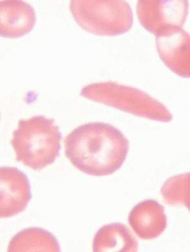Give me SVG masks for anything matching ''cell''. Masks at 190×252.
Here are the masks:
<instances>
[{
	"label": "cell",
	"instance_id": "1",
	"mask_svg": "<svg viewBox=\"0 0 190 252\" xmlns=\"http://www.w3.org/2000/svg\"><path fill=\"white\" fill-rule=\"evenodd\" d=\"M66 157L81 172L92 176L112 175L122 167L129 141L109 124L93 122L73 129L64 140Z\"/></svg>",
	"mask_w": 190,
	"mask_h": 252
},
{
	"label": "cell",
	"instance_id": "2",
	"mask_svg": "<svg viewBox=\"0 0 190 252\" xmlns=\"http://www.w3.org/2000/svg\"><path fill=\"white\" fill-rule=\"evenodd\" d=\"M54 122L42 116L19 122L11 141L17 161L34 170H42L55 162L63 135Z\"/></svg>",
	"mask_w": 190,
	"mask_h": 252
},
{
	"label": "cell",
	"instance_id": "3",
	"mask_svg": "<svg viewBox=\"0 0 190 252\" xmlns=\"http://www.w3.org/2000/svg\"><path fill=\"white\" fill-rule=\"evenodd\" d=\"M80 95L138 117L161 122H169L172 119V114L166 106L132 87L115 82L92 84L82 88Z\"/></svg>",
	"mask_w": 190,
	"mask_h": 252
},
{
	"label": "cell",
	"instance_id": "4",
	"mask_svg": "<svg viewBox=\"0 0 190 252\" xmlns=\"http://www.w3.org/2000/svg\"><path fill=\"white\" fill-rule=\"evenodd\" d=\"M75 21L88 33L116 36L130 30L133 15L125 0H70Z\"/></svg>",
	"mask_w": 190,
	"mask_h": 252
},
{
	"label": "cell",
	"instance_id": "5",
	"mask_svg": "<svg viewBox=\"0 0 190 252\" xmlns=\"http://www.w3.org/2000/svg\"><path fill=\"white\" fill-rule=\"evenodd\" d=\"M188 10V0H138L137 2L140 23L154 35L170 28H182Z\"/></svg>",
	"mask_w": 190,
	"mask_h": 252
},
{
	"label": "cell",
	"instance_id": "6",
	"mask_svg": "<svg viewBox=\"0 0 190 252\" xmlns=\"http://www.w3.org/2000/svg\"><path fill=\"white\" fill-rule=\"evenodd\" d=\"M29 178L15 167H0V218L23 212L32 200Z\"/></svg>",
	"mask_w": 190,
	"mask_h": 252
},
{
	"label": "cell",
	"instance_id": "7",
	"mask_svg": "<svg viewBox=\"0 0 190 252\" xmlns=\"http://www.w3.org/2000/svg\"><path fill=\"white\" fill-rule=\"evenodd\" d=\"M159 57L174 73L190 77V35L182 28H170L158 33Z\"/></svg>",
	"mask_w": 190,
	"mask_h": 252
},
{
	"label": "cell",
	"instance_id": "8",
	"mask_svg": "<svg viewBox=\"0 0 190 252\" xmlns=\"http://www.w3.org/2000/svg\"><path fill=\"white\" fill-rule=\"evenodd\" d=\"M36 23L32 5L23 0L0 1V36L17 39L30 33Z\"/></svg>",
	"mask_w": 190,
	"mask_h": 252
},
{
	"label": "cell",
	"instance_id": "9",
	"mask_svg": "<svg viewBox=\"0 0 190 252\" xmlns=\"http://www.w3.org/2000/svg\"><path fill=\"white\" fill-rule=\"evenodd\" d=\"M128 222L134 232L143 240L157 238L167 226L164 207L153 200H144L134 206Z\"/></svg>",
	"mask_w": 190,
	"mask_h": 252
},
{
	"label": "cell",
	"instance_id": "10",
	"mask_svg": "<svg viewBox=\"0 0 190 252\" xmlns=\"http://www.w3.org/2000/svg\"><path fill=\"white\" fill-rule=\"evenodd\" d=\"M94 252H137L138 242L127 226L111 223L101 227L94 238Z\"/></svg>",
	"mask_w": 190,
	"mask_h": 252
},
{
	"label": "cell",
	"instance_id": "11",
	"mask_svg": "<svg viewBox=\"0 0 190 252\" xmlns=\"http://www.w3.org/2000/svg\"><path fill=\"white\" fill-rule=\"evenodd\" d=\"M60 246L57 238L47 230L29 228L16 234L10 242L8 252H60Z\"/></svg>",
	"mask_w": 190,
	"mask_h": 252
},
{
	"label": "cell",
	"instance_id": "12",
	"mask_svg": "<svg viewBox=\"0 0 190 252\" xmlns=\"http://www.w3.org/2000/svg\"><path fill=\"white\" fill-rule=\"evenodd\" d=\"M162 196L165 203L171 206L190 205V174H183L169 178L162 187Z\"/></svg>",
	"mask_w": 190,
	"mask_h": 252
}]
</instances>
